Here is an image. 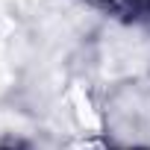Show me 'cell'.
I'll use <instances>...</instances> for the list:
<instances>
[{
  "instance_id": "6da1fadb",
  "label": "cell",
  "mask_w": 150,
  "mask_h": 150,
  "mask_svg": "<svg viewBox=\"0 0 150 150\" xmlns=\"http://www.w3.org/2000/svg\"><path fill=\"white\" fill-rule=\"evenodd\" d=\"M0 150H24V144H3Z\"/></svg>"
}]
</instances>
